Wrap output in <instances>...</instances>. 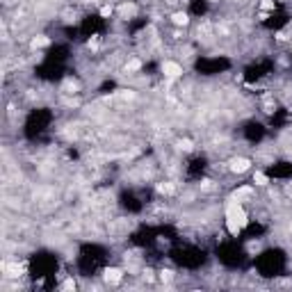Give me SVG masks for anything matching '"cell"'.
Segmentation results:
<instances>
[{
    "label": "cell",
    "instance_id": "1",
    "mask_svg": "<svg viewBox=\"0 0 292 292\" xmlns=\"http://www.w3.org/2000/svg\"><path fill=\"white\" fill-rule=\"evenodd\" d=\"M162 73H165L167 78H181L183 66L176 64V62H165V64H162Z\"/></svg>",
    "mask_w": 292,
    "mask_h": 292
},
{
    "label": "cell",
    "instance_id": "2",
    "mask_svg": "<svg viewBox=\"0 0 292 292\" xmlns=\"http://www.w3.org/2000/svg\"><path fill=\"white\" fill-rule=\"evenodd\" d=\"M249 167H251V162H249L247 158H235V160L231 162V171H237V174H242V171H247Z\"/></svg>",
    "mask_w": 292,
    "mask_h": 292
}]
</instances>
